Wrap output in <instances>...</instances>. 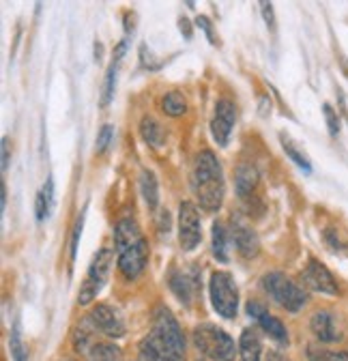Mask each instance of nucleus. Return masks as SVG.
Instances as JSON below:
<instances>
[{"label":"nucleus","instance_id":"27","mask_svg":"<svg viewBox=\"0 0 348 361\" xmlns=\"http://www.w3.org/2000/svg\"><path fill=\"white\" fill-rule=\"evenodd\" d=\"M97 329H95V325H93V321H91V316H86V319H82L80 321V325H77V329H75V338H73V342H75V348L77 350H82V353H89V342H91V338H93V334H95Z\"/></svg>","mask_w":348,"mask_h":361},{"label":"nucleus","instance_id":"8","mask_svg":"<svg viewBox=\"0 0 348 361\" xmlns=\"http://www.w3.org/2000/svg\"><path fill=\"white\" fill-rule=\"evenodd\" d=\"M237 123V108L232 102L228 99H220L215 106V114H213V121H211V135L213 140L220 145V147H226L228 140H230V131Z\"/></svg>","mask_w":348,"mask_h":361},{"label":"nucleus","instance_id":"15","mask_svg":"<svg viewBox=\"0 0 348 361\" xmlns=\"http://www.w3.org/2000/svg\"><path fill=\"white\" fill-rule=\"evenodd\" d=\"M232 241H235L237 250L241 252V256H245V258L256 256L258 250H260L256 233L249 228L245 221H235L232 224Z\"/></svg>","mask_w":348,"mask_h":361},{"label":"nucleus","instance_id":"32","mask_svg":"<svg viewBox=\"0 0 348 361\" xmlns=\"http://www.w3.org/2000/svg\"><path fill=\"white\" fill-rule=\"evenodd\" d=\"M196 26H198V28H202V32L206 35V39H209V43H211V45H217V43H220V41H217V37H215L213 22H211L206 16H198V18H196Z\"/></svg>","mask_w":348,"mask_h":361},{"label":"nucleus","instance_id":"24","mask_svg":"<svg viewBox=\"0 0 348 361\" xmlns=\"http://www.w3.org/2000/svg\"><path fill=\"white\" fill-rule=\"evenodd\" d=\"M280 142H282V147H284V153L303 170V172H310L312 170V161L308 159V155L306 153H303V151H299V147L288 138V135H280Z\"/></svg>","mask_w":348,"mask_h":361},{"label":"nucleus","instance_id":"30","mask_svg":"<svg viewBox=\"0 0 348 361\" xmlns=\"http://www.w3.org/2000/svg\"><path fill=\"white\" fill-rule=\"evenodd\" d=\"M323 114H325V121H327V129H329V133L335 135L340 133V118H337V112L329 106V104H325L323 106Z\"/></svg>","mask_w":348,"mask_h":361},{"label":"nucleus","instance_id":"9","mask_svg":"<svg viewBox=\"0 0 348 361\" xmlns=\"http://www.w3.org/2000/svg\"><path fill=\"white\" fill-rule=\"evenodd\" d=\"M301 280L310 290L325 293V295H337V284H335V280L331 276V271L316 258L308 260L306 269H303Z\"/></svg>","mask_w":348,"mask_h":361},{"label":"nucleus","instance_id":"33","mask_svg":"<svg viewBox=\"0 0 348 361\" xmlns=\"http://www.w3.org/2000/svg\"><path fill=\"white\" fill-rule=\"evenodd\" d=\"M84 213H86V209L80 213V219L75 221V231H73V237H71V260H73V258H75V254H77V243H80L82 226H84Z\"/></svg>","mask_w":348,"mask_h":361},{"label":"nucleus","instance_id":"41","mask_svg":"<svg viewBox=\"0 0 348 361\" xmlns=\"http://www.w3.org/2000/svg\"><path fill=\"white\" fill-rule=\"evenodd\" d=\"M5 207H7V188H5V180L0 183V209L5 211Z\"/></svg>","mask_w":348,"mask_h":361},{"label":"nucleus","instance_id":"13","mask_svg":"<svg viewBox=\"0 0 348 361\" xmlns=\"http://www.w3.org/2000/svg\"><path fill=\"white\" fill-rule=\"evenodd\" d=\"M144 241V235L140 231V226L134 217H120L116 221V228H114V245L116 252H123L127 247H134L138 243Z\"/></svg>","mask_w":348,"mask_h":361},{"label":"nucleus","instance_id":"21","mask_svg":"<svg viewBox=\"0 0 348 361\" xmlns=\"http://www.w3.org/2000/svg\"><path fill=\"white\" fill-rule=\"evenodd\" d=\"M228 241L230 233L226 231V226L222 221L213 224V256L220 262H228Z\"/></svg>","mask_w":348,"mask_h":361},{"label":"nucleus","instance_id":"10","mask_svg":"<svg viewBox=\"0 0 348 361\" xmlns=\"http://www.w3.org/2000/svg\"><path fill=\"white\" fill-rule=\"evenodd\" d=\"M149 262V243L147 239L134 247H127L123 252H118V271L123 274L125 280H136L144 267Z\"/></svg>","mask_w":348,"mask_h":361},{"label":"nucleus","instance_id":"16","mask_svg":"<svg viewBox=\"0 0 348 361\" xmlns=\"http://www.w3.org/2000/svg\"><path fill=\"white\" fill-rule=\"evenodd\" d=\"M260 183V176H258V170L256 166L251 164H241L237 168V174H235V188H237V196L241 200L245 198H251L256 188Z\"/></svg>","mask_w":348,"mask_h":361},{"label":"nucleus","instance_id":"40","mask_svg":"<svg viewBox=\"0 0 348 361\" xmlns=\"http://www.w3.org/2000/svg\"><path fill=\"white\" fill-rule=\"evenodd\" d=\"M269 112H271V99H269V97L265 95V97H263V102H260V114H263V116H267Z\"/></svg>","mask_w":348,"mask_h":361},{"label":"nucleus","instance_id":"3","mask_svg":"<svg viewBox=\"0 0 348 361\" xmlns=\"http://www.w3.org/2000/svg\"><path fill=\"white\" fill-rule=\"evenodd\" d=\"M263 288L269 293V297L273 301H278L284 310L288 312H299L303 310V305L308 303V295L301 286H297L288 276L280 274V271H271L263 280H260Z\"/></svg>","mask_w":348,"mask_h":361},{"label":"nucleus","instance_id":"37","mask_svg":"<svg viewBox=\"0 0 348 361\" xmlns=\"http://www.w3.org/2000/svg\"><path fill=\"white\" fill-rule=\"evenodd\" d=\"M325 239H327V241H329V245H331V247H335V250L342 245V243H340V237L335 235V231H333V228H327V231H325Z\"/></svg>","mask_w":348,"mask_h":361},{"label":"nucleus","instance_id":"2","mask_svg":"<svg viewBox=\"0 0 348 361\" xmlns=\"http://www.w3.org/2000/svg\"><path fill=\"white\" fill-rule=\"evenodd\" d=\"M192 190L196 200L204 211H217L224 202V172L222 164L211 151H202L196 157L194 172H192Z\"/></svg>","mask_w":348,"mask_h":361},{"label":"nucleus","instance_id":"43","mask_svg":"<svg viewBox=\"0 0 348 361\" xmlns=\"http://www.w3.org/2000/svg\"><path fill=\"white\" fill-rule=\"evenodd\" d=\"M101 54H104V48H101V43H95V59H97V63L101 61Z\"/></svg>","mask_w":348,"mask_h":361},{"label":"nucleus","instance_id":"17","mask_svg":"<svg viewBox=\"0 0 348 361\" xmlns=\"http://www.w3.org/2000/svg\"><path fill=\"white\" fill-rule=\"evenodd\" d=\"M310 327H312V334L321 340V342H335L337 340V331H335V321L331 312H316L310 321Z\"/></svg>","mask_w":348,"mask_h":361},{"label":"nucleus","instance_id":"19","mask_svg":"<svg viewBox=\"0 0 348 361\" xmlns=\"http://www.w3.org/2000/svg\"><path fill=\"white\" fill-rule=\"evenodd\" d=\"M239 353H241V361H260V357H263V344H260V338L251 329H245L241 334Z\"/></svg>","mask_w":348,"mask_h":361},{"label":"nucleus","instance_id":"5","mask_svg":"<svg viewBox=\"0 0 348 361\" xmlns=\"http://www.w3.org/2000/svg\"><path fill=\"white\" fill-rule=\"evenodd\" d=\"M209 293L213 310L224 316V319H235L239 312V288L235 278L226 274V271H217V274L211 276Z\"/></svg>","mask_w":348,"mask_h":361},{"label":"nucleus","instance_id":"12","mask_svg":"<svg viewBox=\"0 0 348 361\" xmlns=\"http://www.w3.org/2000/svg\"><path fill=\"white\" fill-rule=\"evenodd\" d=\"M91 321H93L95 329L106 334L108 338H123L125 336L123 316L118 314V310H114V307H110L106 303H99L97 307H93Z\"/></svg>","mask_w":348,"mask_h":361},{"label":"nucleus","instance_id":"14","mask_svg":"<svg viewBox=\"0 0 348 361\" xmlns=\"http://www.w3.org/2000/svg\"><path fill=\"white\" fill-rule=\"evenodd\" d=\"M198 271L194 269L192 276L189 274H183V271H174V274L170 276V290L174 293V297H177L179 301H183L185 305L192 303L194 299V293L198 290Z\"/></svg>","mask_w":348,"mask_h":361},{"label":"nucleus","instance_id":"22","mask_svg":"<svg viewBox=\"0 0 348 361\" xmlns=\"http://www.w3.org/2000/svg\"><path fill=\"white\" fill-rule=\"evenodd\" d=\"M86 361H123V350L112 342H97L86 353Z\"/></svg>","mask_w":348,"mask_h":361},{"label":"nucleus","instance_id":"42","mask_svg":"<svg viewBox=\"0 0 348 361\" xmlns=\"http://www.w3.org/2000/svg\"><path fill=\"white\" fill-rule=\"evenodd\" d=\"M267 361H288L282 353H269V357H267Z\"/></svg>","mask_w":348,"mask_h":361},{"label":"nucleus","instance_id":"29","mask_svg":"<svg viewBox=\"0 0 348 361\" xmlns=\"http://www.w3.org/2000/svg\"><path fill=\"white\" fill-rule=\"evenodd\" d=\"M112 138H114V127H112V125H104V127L99 129V133H97L95 151H97V153H104V151L110 147Z\"/></svg>","mask_w":348,"mask_h":361},{"label":"nucleus","instance_id":"35","mask_svg":"<svg viewBox=\"0 0 348 361\" xmlns=\"http://www.w3.org/2000/svg\"><path fill=\"white\" fill-rule=\"evenodd\" d=\"M0 149H3V172L9 170L11 166V149H9V138H3V145H0Z\"/></svg>","mask_w":348,"mask_h":361},{"label":"nucleus","instance_id":"18","mask_svg":"<svg viewBox=\"0 0 348 361\" xmlns=\"http://www.w3.org/2000/svg\"><path fill=\"white\" fill-rule=\"evenodd\" d=\"M140 133H142V138L149 147L153 149H161L163 142H166V129L161 127V123L157 118H153L151 114L142 116L140 121Z\"/></svg>","mask_w":348,"mask_h":361},{"label":"nucleus","instance_id":"36","mask_svg":"<svg viewBox=\"0 0 348 361\" xmlns=\"http://www.w3.org/2000/svg\"><path fill=\"white\" fill-rule=\"evenodd\" d=\"M263 16H265V22L271 30H275V16H273V5L271 3H263Z\"/></svg>","mask_w":348,"mask_h":361},{"label":"nucleus","instance_id":"23","mask_svg":"<svg viewBox=\"0 0 348 361\" xmlns=\"http://www.w3.org/2000/svg\"><path fill=\"white\" fill-rule=\"evenodd\" d=\"M161 110L168 114V116H183L187 112V102H185V95L181 90H170V93L163 95L161 99Z\"/></svg>","mask_w":348,"mask_h":361},{"label":"nucleus","instance_id":"11","mask_svg":"<svg viewBox=\"0 0 348 361\" xmlns=\"http://www.w3.org/2000/svg\"><path fill=\"white\" fill-rule=\"evenodd\" d=\"M247 314L251 316V319L263 327L265 334H269V338H273L275 342L280 344H288V331L284 327V323L278 319V316L269 314L267 307H263L258 301H249L247 303Z\"/></svg>","mask_w":348,"mask_h":361},{"label":"nucleus","instance_id":"38","mask_svg":"<svg viewBox=\"0 0 348 361\" xmlns=\"http://www.w3.org/2000/svg\"><path fill=\"white\" fill-rule=\"evenodd\" d=\"M179 28H181L185 39H192V24H189L187 18H179Z\"/></svg>","mask_w":348,"mask_h":361},{"label":"nucleus","instance_id":"31","mask_svg":"<svg viewBox=\"0 0 348 361\" xmlns=\"http://www.w3.org/2000/svg\"><path fill=\"white\" fill-rule=\"evenodd\" d=\"M35 215H37V221H46L52 215V211L48 207V200H46V196H43L41 192L35 198Z\"/></svg>","mask_w":348,"mask_h":361},{"label":"nucleus","instance_id":"25","mask_svg":"<svg viewBox=\"0 0 348 361\" xmlns=\"http://www.w3.org/2000/svg\"><path fill=\"white\" fill-rule=\"evenodd\" d=\"M9 350H11V359L13 361H28V350L24 346V338H22V323L15 321L11 327V336H9Z\"/></svg>","mask_w":348,"mask_h":361},{"label":"nucleus","instance_id":"6","mask_svg":"<svg viewBox=\"0 0 348 361\" xmlns=\"http://www.w3.org/2000/svg\"><path fill=\"white\" fill-rule=\"evenodd\" d=\"M112 269V252L110 250H99L97 256L93 258L89 274H86L82 286H80V295H77V303L80 305H89L97 299V295L101 293V288L108 282Z\"/></svg>","mask_w":348,"mask_h":361},{"label":"nucleus","instance_id":"1","mask_svg":"<svg viewBox=\"0 0 348 361\" xmlns=\"http://www.w3.org/2000/svg\"><path fill=\"white\" fill-rule=\"evenodd\" d=\"M185 338L168 307H157L153 327L138 346V361H183Z\"/></svg>","mask_w":348,"mask_h":361},{"label":"nucleus","instance_id":"34","mask_svg":"<svg viewBox=\"0 0 348 361\" xmlns=\"http://www.w3.org/2000/svg\"><path fill=\"white\" fill-rule=\"evenodd\" d=\"M140 63H142V67H147V69H157V65L153 63V52L147 48L144 43L140 45Z\"/></svg>","mask_w":348,"mask_h":361},{"label":"nucleus","instance_id":"39","mask_svg":"<svg viewBox=\"0 0 348 361\" xmlns=\"http://www.w3.org/2000/svg\"><path fill=\"white\" fill-rule=\"evenodd\" d=\"M168 228H170V213L168 211H161V215H159V233H168Z\"/></svg>","mask_w":348,"mask_h":361},{"label":"nucleus","instance_id":"7","mask_svg":"<svg viewBox=\"0 0 348 361\" xmlns=\"http://www.w3.org/2000/svg\"><path fill=\"white\" fill-rule=\"evenodd\" d=\"M202 241V221L200 213L192 202H183L179 207V243L183 252H192Z\"/></svg>","mask_w":348,"mask_h":361},{"label":"nucleus","instance_id":"28","mask_svg":"<svg viewBox=\"0 0 348 361\" xmlns=\"http://www.w3.org/2000/svg\"><path fill=\"white\" fill-rule=\"evenodd\" d=\"M308 359L310 361H348V350L346 353H333V350H321V348H308Z\"/></svg>","mask_w":348,"mask_h":361},{"label":"nucleus","instance_id":"26","mask_svg":"<svg viewBox=\"0 0 348 361\" xmlns=\"http://www.w3.org/2000/svg\"><path fill=\"white\" fill-rule=\"evenodd\" d=\"M123 56H112V63L106 71V82H104V95H101V106H108L114 97V88H116V73H118V65H120Z\"/></svg>","mask_w":348,"mask_h":361},{"label":"nucleus","instance_id":"4","mask_svg":"<svg viewBox=\"0 0 348 361\" xmlns=\"http://www.w3.org/2000/svg\"><path fill=\"white\" fill-rule=\"evenodd\" d=\"M196 346L213 361H232L235 359V340L220 327L215 325H200L194 329Z\"/></svg>","mask_w":348,"mask_h":361},{"label":"nucleus","instance_id":"20","mask_svg":"<svg viewBox=\"0 0 348 361\" xmlns=\"http://www.w3.org/2000/svg\"><path fill=\"white\" fill-rule=\"evenodd\" d=\"M140 192H142V198H144L147 207L151 211H155L157 204H159V185H157L155 174L151 170H147V168L140 172Z\"/></svg>","mask_w":348,"mask_h":361}]
</instances>
